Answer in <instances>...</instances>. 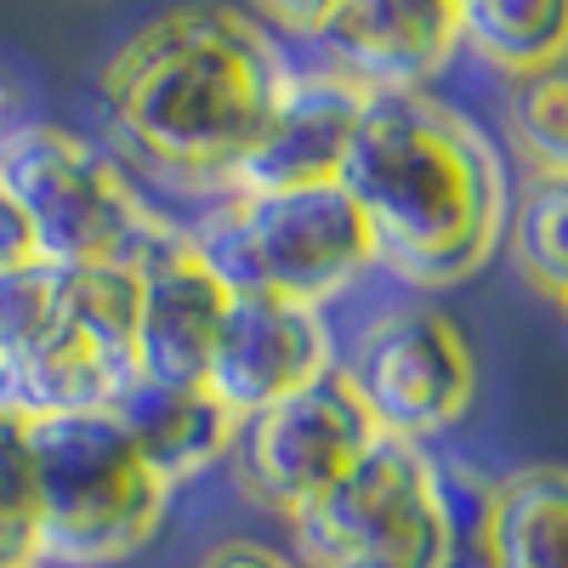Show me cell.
Segmentation results:
<instances>
[{"label":"cell","instance_id":"cell-1","mask_svg":"<svg viewBox=\"0 0 568 568\" xmlns=\"http://www.w3.org/2000/svg\"><path fill=\"white\" fill-rule=\"evenodd\" d=\"M336 182L364 216L375 262L426 291L478 273L511 205L489 136L426 91H375Z\"/></svg>","mask_w":568,"mask_h":568},{"label":"cell","instance_id":"cell-2","mask_svg":"<svg viewBox=\"0 0 568 568\" xmlns=\"http://www.w3.org/2000/svg\"><path fill=\"white\" fill-rule=\"evenodd\" d=\"M291 63L233 7H176L103 69V103L131 149L182 182L222 187L256 142Z\"/></svg>","mask_w":568,"mask_h":568},{"label":"cell","instance_id":"cell-3","mask_svg":"<svg viewBox=\"0 0 568 568\" xmlns=\"http://www.w3.org/2000/svg\"><path fill=\"white\" fill-rule=\"evenodd\" d=\"M131 375V267H29L0 278V415L109 409Z\"/></svg>","mask_w":568,"mask_h":568},{"label":"cell","instance_id":"cell-4","mask_svg":"<svg viewBox=\"0 0 568 568\" xmlns=\"http://www.w3.org/2000/svg\"><path fill=\"white\" fill-rule=\"evenodd\" d=\"M23 433L34 471L40 562H120L160 529L171 484L142 460V449L109 409L40 415L23 420Z\"/></svg>","mask_w":568,"mask_h":568},{"label":"cell","instance_id":"cell-5","mask_svg":"<svg viewBox=\"0 0 568 568\" xmlns=\"http://www.w3.org/2000/svg\"><path fill=\"white\" fill-rule=\"evenodd\" d=\"M187 233L227 291L284 296L302 307H324L375 267L364 216L342 182L291 194H222V205Z\"/></svg>","mask_w":568,"mask_h":568},{"label":"cell","instance_id":"cell-6","mask_svg":"<svg viewBox=\"0 0 568 568\" xmlns=\"http://www.w3.org/2000/svg\"><path fill=\"white\" fill-rule=\"evenodd\" d=\"M0 187L29 216L45 267H131L165 222L114 160L58 125H0Z\"/></svg>","mask_w":568,"mask_h":568},{"label":"cell","instance_id":"cell-7","mask_svg":"<svg viewBox=\"0 0 568 568\" xmlns=\"http://www.w3.org/2000/svg\"><path fill=\"white\" fill-rule=\"evenodd\" d=\"M291 524L313 568H449L438 460L404 438H375Z\"/></svg>","mask_w":568,"mask_h":568},{"label":"cell","instance_id":"cell-8","mask_svg":"<svg viewBox=\"0 0 568 568\" xmlns=\"http://www.w3.org/2000/svg\"><path fill=\"white\" fill-rule=\"evenodd\" d=\"M375 438L382 433L369 426L347 369H324L318 382L245 415L233 433V460H240V478L262 506L296 517L336 478H347V466Z\"/></svg>","mask_w":568,"mask_h":568},{"label":"cell","instance_id":"cell-9","mask_svg":"<svg viewBox=\"0 0 568 568\" xmlns=\"http://www.w3.org/2000/svg\"><path fill=\"white\" fill-rule=\"evenodd\" d=\"M347 382L382 438L420 444L466 415L478 364L466 353V336L433 307H393L382 313L347 364Z\"/></svg>","mask_w":568,"mask_h":568},{"label":"cell","instance_id":"cell-10","mask_svg":"<svg viewBox=\"0 0 568 568\" xmlns=\"http://www.w3.org/2000/svg\"><path fill=\"white\" fill-rule=\"evenodd\" d=\"M131 278H136V375L171 387H205L211 342L233 291L211 273L194 233L165 216L154 240L136 251Z\"/></svg>","mask_w":568,"mask_h":568},{"label":"cell","instance_id":"cell-11","mask_svg":"<svg viewBox=\"0 0 568 568\" xmlns=\"http://www.w3.org/2000/svg\"><path fill=\"white\" fill-rule=\"evenodd\" d=\"M369 98L375 91L342 69H291L222 194H291V187L336 182Z\"/></svg>","mask_w":568,"mask_h":568},{"label":"cell","instance_id":"cell-12","mask_svg":"<svg viewBox=\"0 0 568 568\" xmlns=\"http://www.w3.org/2000/svg\"><path fill=\"white\" fill-rule=\"evenodd\" d=\"M324 369H336V358H329V324L318 307L256 296V291L227 296V313L211 342V364H205V387L233 420L318 382Z\"/></svg>","mask_w":568,"mask_h":568},{"label":"cell","instance_id":"cell-13","mask_svg":"<svg viewBox=\"0 0 568 568\" xmlns=\"http://www.w3.org/2000/svg\"><path fill=\"white\" fill-rule=\"evenodd\" d=\"M329 69L369 91H420L460 45V18L449 0H342L324 23Z\"/></svg>","mask_w":568,"mask_h":568},{"label":"cell","instance_id":"cell-14","mask_svg":"<svg viewBox=\"0 0 568 568\" xmlns=\"http://www.w3.org/2000/svg\"><path fill=\"white\" fill-rule=\"evenodd\" d=\"M109 415L125 426L142 460L171 489L200 478L211 460H222L233 449V433H240V420L211 398V387H171V382H149V375H131L114 393Z\"/></svg>","mask_w":568,"mask_h":568},{"label":"cell","instance_id":"cell-15","mask_svg":"<svg viewBox=\"0 0 568 568\" xmlns=\"http://www.w3.org/2000/svg\"><path fill=\"white\" fill-rule=\"evenodd\" d=\"M484 568H568V466H524L495 484Z\"/></svg>","mask_w":568,"mask_h":568},{"label":"cell","instance_id":"cell-16","mask_svg":"<svg viewBox=\"0 0 568 568\" xmlns=\"http://www.w3.org/2000/svg\"><path fill=\"white\" fill-rule=\"evenodd\" d=\"M455 18L460 40H471L506 74L568 52V0H466Z\"/></svg>","mask_w":568,"mask_h":568},{"label":"cell","instance_id":"cell-17","mask_svg":"<svg viewBox=\"0 0 568 568\" xmlns=\"http://www.w3.org/2000/svg\"><path fill=\"white\" fill-rule=\"evenodd\" d=\"M506 245L546 296H568V176L535 171L506 205Z\"/></svg>","mask_w":568,"mask_h":568},{"label":"cell","instance_id":"cell-18","mask_svg":"<svg viewBox=\"0 0 568 568\" xmlns=\"http://www.w3.org/2000/svg\"><path fill=\"white\" fill-rule=\"evenodd\" d=\"M506 131L524 149V160H535V171L568 176V52L511 74Z\"/></svg>","mask_w":568,"mask_h":568},{"label":"cell","instance_id":"cell-19","mask_svg":"<svg viewBox=\"0 0 568 568\" xmlns=\"http://www.w3.org/2000/svg\"><path fill=\"white\" fill-rule=\"evenodd\" d=\"M0 568H40L29 433L18 415H0Z\"/></svg>","mask_w":568,"mask_h":568},{"label":"cell","instance_id":"cell-20","mask_svg":"<svg viewBox=\"0 0 568 568\" xmlns=\"http://www.w3.org/2000/svg\"><path fill=\"white\" fill-rule=\"evenodd\" d=\"M29 267H45V262H40V245H34V227H29V216L18 211V200L0 187V278L29 273Z\"/></svg>","mask_w":568,"mask_h":568},{"label":"cell","instance_id":"cell-21","mask_svg":"<svg viewBox=\"0 0 568 568\" xmlns=\"http://www.w3.org/2000/svg\"><path fill=\"white\" fill-rule=\"evenodd\" d=\"M262 7V18L273 23V29H284V34H324V23L336 18V7L342 0H256Z\"/></svg>","mask_w":568,"mask_h":568},{"label":"cell","instance_id":"cell-22","mask_svg":"<svg viewBox=\"0 0 568 568\" xmlns=\"http://www.w3.org/2000/svg\"><path fill=\"white\" fill-rule=\"evenodd\" d=\"M200 568H291L273 546H256V540H227V546H216Z\"/></svg>","mask_w":568,"mask_h":568},{"label":"cell","instance_id":"cell-23","mask_svg":"<svg viewBox=\"0 0 568 568\" xmlns=\"http://www.w3.org/2000/svg\"><path fill=\"white\" fill-rule=\"evenodd\" d=\"M449 7H455V12H460V7H466V0H449Z\"/></svg>","mask_w":568,"mask_h":568},{"label":"cell","instance_id":"cell-24","mask_svg":"<svg viewBox=\"0 0 568 568\" xmlns=\"http://www.w3.org/2000/svg\"><path fill=\"white\" fill-rule=\"evenodd\" d=\"M562 313H568V296H562Z\"/></svg>","mask_w":568,"mask_h":568},{"label":"cell","instance_id":"cell-25","mask_svg":"<svg viewBox=\"0 0 568 568\" xmlns=\"http://www.w3.org/2000/svg\"><path fill=\"white\" fill-rule=\"evenodd\" d=\"M0 103H7V98H0Z\"/></svg>","mask_w":568,"mask_h":568},{"label":"cell","instance_id":"cell-26","mask_svg":"<svg viewBox=\"0 0 568 568\" xmlns=\"http://www.w3.org/2000/svg\"><path fill=\"white\" fill-rule=\"evenodd\" d=\"M40 568H45V562H40Z\"/></svg>","mask_w":568,"mask_h":568}]
</instances>
